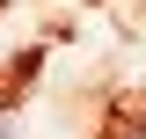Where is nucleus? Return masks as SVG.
<instances>
[{
  "label": "nucleus",
  "mask_w": 146,
  "mask_h": 139,
  "mask_svg": "<svg viewBox=\"0 0 146 139\" xmlns=\"http://www.w3.org/2000/svg\"><path fill=\"white\" fill-rule=\"evenodd\" d=\"M0 139H15V117H7V110H0Z\"/></svg>",
  "instance_id": "1"
}]
</instances>
